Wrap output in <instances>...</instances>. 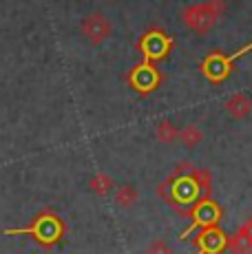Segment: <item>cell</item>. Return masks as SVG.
<instances>
[{
	"label": "cell",
	"instance_id": "cell-1",
	"mask_svg": "<svg viewBox=\"0 0 252 254\" xmlns=\"http://www.w3.org/2000/svg\"><path fill=\"white\" fill-rule=\"evenodd\" d=\"M4 234H9V237H13V234H31L38 246L51 248L64 234V221L53 210L45 208L31 219V223L27 228H9V230H4Z\"/></svg>",
	"mask_w": 252,
	"mask_h": 254
},
{
	"label": "cell",
	"instance_id": "cell-2",
	"mask_svg": "<svg viewBox=\"0 0 252 254\" xmlns=\"http://www.w3.org/2000/svg\"><path fill=\"white\" fill-rule=\"evenodd\" d=\"M224 11V0H206V2L192 4L182 11V20L197 33H206L215 27Z\"/></svg>",
	"mask_w": 252,
	"mask_h": 254
},
{
	"label": "cell",
	"instance_id": "cell-3",
	"mask_svg": "<svg viewBox=\"0 0 252 254\" xmlns=\"http://www.w3.org/2000/svg\"><path fill=\"white\" fill-rule=\"evenodd\" d=\"M80 31L91 45H102L104 40H109L111 33H113V24L104 16L102 11H91L89 16L82 18L80 22Z\"/></svg>",
	"mask_w": 252,
	"mask_h": 254
},
{
	"label": "cell",
	"instance_id": "cell-4",
	"mask_svg": "<svg viewBox=\"0 0 252 254\" xmlns=\"http://www.w3.org/2000/svg\"><path fill=\"white\" fill-rule=\"evenodd\" d=\"M252 49V42L250 45H246L241 51H237V53H232V56H228L224 58L221 53H212V56H208L206 58V62H203V73H206L208 77H210L212 82H217V80H221V77H226L228 75V71H230V64L237 60V58H241L244 53H248Z\"/></svg>",
	"mask_w": 252,
	"mask_h": 254
},
{
	"label": "cell",
	"instance_id": "cell-5",
	"mask_svg": "<svg viewBox=\"0 0 252 254\" xmlns=\"http://www.w3.org/2000/svg\"><path fill=\"white\" fill-rule=\"evenodd\" d=\"M128 82H130V86H135L139 93H148L157 86L159 75L151 62H142V64L135 66V69L128 73Z\"/></svg>",
	"mask_w": 252,
	"mask_h": 254
},
{
	"label": "cell",
	"instance_id": "cell-6",
	"mask_svg": "<svg viewBox=\"0 0 252 254\" xmlns=\"http://www.w3.org/2000/svg\"><path fill=\"white\" fill-rule=\"evenodd\" d=\"M219 217H221V210L215 206V203H210V201H203V203H197L195 206V212H192V223H190V228H188L186 232L182 234V239L184 237H188L195 228H210L212 223H217L219 221Z\"/></svg>",
	"mask_w": 252,
	"mask_h": 254
},
{
	"label": "cell",
	"instance_id": "cell-7",
	"mask_svg": "<svg viewBox=\"0 0 252 254\" xmlns=\"http://www.w3.org/2000/svg\"><path fill=\"white\" fill-rule=\"evenodd\" d=\"M197 246H199V252L197 254H219L226 248V237L215 226L203 228L199 232V237H197Z\"/></svg>",
	"mask_w": 252,
	"mask_h": 254
},
{
	"label": "cell",
	"instance_id": "cell-8",
	"mask_svg": "<svg viewBox=\"0 0 252 254\" xmlns=\"http://www.w3.org/2000/svg\"><path fill=\"white\" fill-rule=\"evenodd\" d=\"M168 47H171V38H164L162 33H155V31L148 33L142 40V51L146 53V62L162 58L168 51Z\"/></svg>",
	"mask_w": 252,
	"mask_h": 254
},
{
	"label": "cell",
	"instance_id": "cell-9",
	"mask_svg": "<svg viewBox=\"0 0 252 254\" xmlns=\"http://www.w3.org/2000/svg\"><path fill=\"white\" fill-rule=\"evenodd\" d=\"M250 109H252V102L246 93H235V95H230L226 100V111L235 120H244L250 113Z\"/></svg>",
	"mask_w": 252,
	"mask_h": 254
},
{
	"label": "cell",
	"instance_id": "cell-10",
	"mask_svg": "<svg viewBox=\"0 0 252 254\" xmlns=\"http://www.w3.org/2000/svg\"><path fill=\"white\" fill-rule=\"evenodd\" d=\"M173 192H175L177 201L188 203V201H192V199H195L197 194H199V188H197V184L192 182L190 177H184V179H179V182L175 184Z\"/></svg>",
	"mask_w": 252,
	"mask_h": 254
},
{
	"label": "cell",
	"instance_id": "cell-11",
	"mask_svg": "<svg viewBox=\"0 0 252 254\" xmlns=\"http://www.w3.org/2000/svg\"><path fill=\"white\" fill-rule=\"evenodd\" d=\"M89 186H91V190H93L95 194L104 197V194H109L111 188H113V179H111L109 175H104V173H98V175H93V177H91Z\"/></svg>",
	"mask_w": 252,
	"mask_h": 254
},
{
	"label": "cell",
	"instance_id": "cell-12",
	"mask_svg": "<svg viewBox=\"0 0 252 254\" xmlns=\"http://www.w3.org/2000/svg\"><path fill=\"white\" fill-rule=\"evenodd\" d=\"M201 137H203V133L197 124H188V126H184V130H179V139H182L184 146H188V148L199 144Z\"/></svg>",
	"mask_w": 252,
	"mask_h": 254
},
{
	"label": "cell",
	"instance_id": "cell-13",
	"mask_svg": "<svg viewBox=\"0 0 252 254\" xmlns=\"http://www.w3.org/2000/svg\"><path fill=\"white\" fill-rule=\"evenodd\" d=\"M177 137H179V130L173 126L171 120H162L157 124V139L159 141H164V144H171V141L177 139Z\"/></svg>",
	"mask_w": 252,
	"mask_h": 254
},
{
	"label": "cell",
	"instance_id": "cell-14",
	"mask_svg": "<svg viewBox=\"0 0 252 254\" xmlns=\"http://www.w3.org/2000/svg\"><path fill=\"white\" fill-rule=\"evenodd\" d=\"M115 201L122 208H130L137 201V190H135L133 186H122V188H118V192H115Z\"/></svg>",
	"mask_w": 252,
	"mask_h": 254
},
{
	"label": "cell",
	"instance_id": "cell-15",
	"mask_svg": "<svg viewBox=\"0 0 252 254\" xmlns=\"http://www.w3.org/2000/svg\"><path fill=\"white\" fill-rule=\"evenodd\" d=\"M146 254H173V248L166 241H162V239H155L151 246H148Z\"/></svg>",
	"mask_w": 252,
	"mask_h": 254
}]
</instances>
